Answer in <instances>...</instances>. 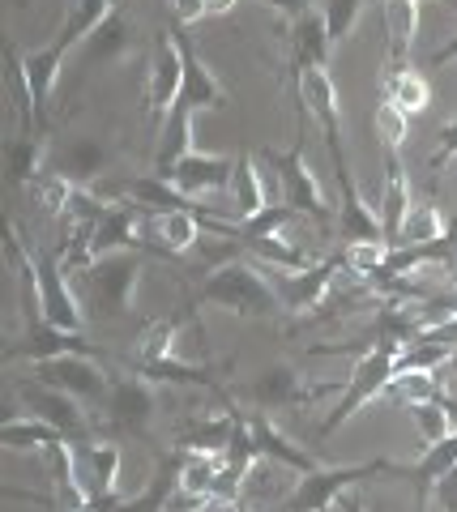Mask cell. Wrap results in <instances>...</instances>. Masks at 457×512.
<instances>
[{
	"mask_svg": "<svg viewBox=\"0 0 457 512\" xmlns=\"http://www.w3.org/2000/svg\"><path fill=\"white\" fill-rule=\"evenodd\" d=\"M393 376H398V367H393V355H389V350H376V355H368L364 363L355 367V380H351V389H346V402L338 406L334 419H329V427H338L342 419H351V410H355L359 402H368L376 389H385Z\"/></svg>",
	"mask_w": 457,
	"mask_h": 512,
	"instance_id": "1",
	"label": "cell"
},
{
	"mask_svg": "<svg viewBox=\"0 0 457 512\" xmlns=\"http://www.w3.org/2000/svg\"><path fill=\"white\" fill-rule=\"evenodd\" d=\"M184 56L171 43H159V56H154V77H150V111H167L171 103L184 94Z\"/></svg>",
	"mask_w": 457,
	"mask_h": 512,
	"instance_id": "2",
	"label": "cell"
},
{
	"mask_svg": "<svg viewBox=\"0 0 457 512\" xmlns=\"http://www.w3.org/2000/svg\"><path fill=\"white\" fill-rule=\"evenodd\" d=\"M231 180V167L218 163V158H197V154H184L176 163V184L184 192H201V188H218Z\"/></svg>",
	"mask_w": 457,
	"mask_h": 512,
	"instance_id": "3",
	"label": "cell"
},
{
	"mask_svg": "<svg viewBox=\"0 0 457 512\" xmlns=\"http://www.w3.org/2000/svg\"><path fill=\"white\" fill-rule=\"evenodd\" d=\"M43 312H47V320H52L56 329H73L77 325V312H73V299L65 295V286H60V278H56V269L52 265H43Z\"/></svg>",
	"mask_w": 457,
	"mask_h": 512,
	"instance_id": "4",
	"label": "cell"
},
{
	"mask_svg": "<svg viewBox=\"0 0 457 512\" xmlns=\"http://www.w3.org/2000/svg\"><path fill=\"white\" fill-rule=\"evenodd\" d=\"M227 184H231V197H235V214H240V218L261 214V184H257V171H252L248 158L231 167V180Z\"/></svg>",
	"mask_w": 457,
	"mask_h": 512,
	"instance_id": "5",
	"label": "cell"
},
{
	"mask_svg": "<svg viewBox=\"0 0 457 512\" xmlns=\"http://www.w3.org/2000/svg\"><path fill=\"white\" fill-rule=\"evenodd\" d=\"M385 22H389L393 52H406V47L415 43V30H419V9H415V0H389V5H385Z\"/></svg>",
	"mask_w": 457,
	"mask_h": 512,
	"instance_id": "6",
	"label": "cell"
},
{
	"mask_svg": "<svg viewBox=\"0 0 457 512\" xmlns=\"http://www.w3.org/2000/svg\"><path fill=\"white\" fill-rule=\"evenodd\" d=\"M304 99H308V107L317 111V116L334 128V107H338V99H334V82L321 73V64H308L304 69Z\"/></svg>",
	"mask_w": 457,
	"mask_h": 512,
	"instance_id": "7",
	"label": "cell"
},
{
	"mask_svg": "<svg viewBox=\"0 0 457 512\" xmlns=\"http://www.w3.org/2000/svg\"><path fill=\"white\" fill-rule=\"evenodd\" d=\"M428 82H423V73H415V69H402L398 77L389 82V99L398 103L406 116H415V111H423L428 107Z\"/></svg>",
	"mask_w": 457,
	"mask_h": 512,
	"instance_id": "8",
	"label": "cell"
},
{
	"mask_svg": "<svg viewBox=\"0 0 457 512\" xmlns=\"http://www.w3.org/2000/svg\"><path fill=\"white\" fill-rule=\"evenodd\" d=\"M389 389L398 393L402 402L423 406V402H432V397H436V376L428 372V367H402V372L389 380Z\"/></svg>",
	"mask_w": 457,
	"mask_h": 512,
	"instance_id": "9",
	"label": "cell"
},
{
	"mask_svg": "<svg viewBox=\"0 0 457 512\" xmlns=\"http://www.w3.org/2000/svg\"><path fill=\"white\" fill-rule=\"evenodd\" d=\"M445 235V222L432 205H423V210H411L406 222L398 227V244H436V239Z\"/></svg>",
	"mask_w": 457,
	"mask_h": 512,
	"instance_id": "10",
	"label": "cell"
},
{
	"mask_svg": "<svg viewBox=\"0 0 457 512\" xmlns=\"http://www.w3.org/2000/svg\"><path fill=\"white\" fill-rule=\"evenodd\" d=\"M351 478H359V470H346V474H325V478H312V483H304V491L295 495V512H317L329 495H334L338 487H346Z\"/></svg>",
	"mask_w": 457,
	"mask_h": 512,
	"instance_id": "11",
	"label": "cell"
},
{
	"mask_svg": "<svg viewBox=\"0 0 457 512\" xmlns=\"http://www.w3.org/2000/svg\"><path fill=\"white\" fill-rule=\"evenodd\" d=\"M381 210H385V227L398 235V227L406 222V214H411V201H406V175L402 167H389V184H385V201H381Z\"/></svg>",
	"mask_w": 457,
	"mask_h": 512,
	"instance_id": "12",
	"label": "cell"
},
{
	"mask_svg": "<svg viewBox=\"0 0 457 512\" xmlns=\"http://www.w3.org/2000/svg\"><path fill=\"white\" fill-rule=\"evenodd\" d=\"M218 457H206V453H197V457H188V466L180 470V487L188 495H210V487L218 483Z\"/></svg>",
	"mask_w": 457,
	"mask_h": 512,
	"instance_id": "13",
	"label": "cell"
},
{
	"mask_svg": "<svg viewBox=\"0 0 457 512\" xmlns=\"http://www.w3.org/2000/svg\"><path fill=\"white\" fill-rule=\"evenodd\" d=\"M159 235L167 239L171 248H188L197 239V218L193 214H184V210H167L159 218Z\"/></svg>",
	"mask_w": 457,
	"mask_h": 512,
	"instance_id": "14",
	"label": "cell"
},
{
	"mask_svg": "<svg viewBox=\"0 0 457 512\" xmlns=\"http://www.w3.org/2000/svg\"><path fill=\"white\" fill-rule=\"evenodd\" d=\"M43 376H52L60 389H77V393L94 389V372L82 363H43Z\"/></svg>",
	"mask_w": 457,
	"mask_h": 512,
	"instance_id": "15",
	"label": "cell"
},
{
	"mask_svg": "<svg viewBox=\"0 0 457 512\" xmlns=\"http://www.w3.org/2000/svg\"><path fill=\"white\" fill-rule=\"evenodd\" d=\"M385 261H389V244H385V239H355L351 265L359 269V274H376V269H385Z\"/></svg>",
	"mask_w": 457,
	"mask_h": 512,
	"instance_id": "16",
	"label": "cell"
},
{
	"mask_svg": "<svg viewBox=\"0 0 457 512\" xmlns=\"http://www.w3.org/2000/svg\"><path fill=\"white\" fill-rule=\"evenodd\" d=\"M457 470V436H445L440 444H432V453L423 457V478H440V474H449Z\"/></svg>",
	"mask_w": 457,
	"mask_h": 512,
	"instance_id": "17",
	"label": "cell"
},
{
	"mask_svg": "<svg viewBox=\"0 0 457 512\" xmlns=\"http://www.w3.org/2000/svg\"><path fill=\"white\" fill-rule=\"evenodd\" d=\"M406 120H411V116H406V111L398 107V103H381V107H376V128H381V137L389 141V146H398V141H406Z\"/></svg>",
	"mask_w": 457,
	"mask_h": 512,
	"instance_id": "18",
	"label": "cell"
},
{
	"mask_svg": "<svg viewBox=\"0 0 457 512\" xmlns=\"http://www.w3.org/2000/svg\"><path fill=\"white\" fill-rule=\"evenodd\" d=\"M0 440L9 448H22V444H56V431L52 427H39V423H9L0 431Z\"/></svg>",
	"mask_w": 457,
	"mask_h": 512,
	"instance_id": "19",
	"label": "cell"
},
{
	"mask_svg": "<svg viewBox=\"0 0 457 512\" xmlns=\"http://www.w3.org/2000/svg\"><path fill=\"white\" fill-rule=\"evenodd\" d=\"M90 470H94V487L112 491L116 487V470H120V453H116V448H94V453H90Z\"/></svg>",
	"mask_w": 457,
	"mask_h": 512,
	"instance_id": "20",
	"label": "cell"
},
{
	"mask_svg": "<svg viewBox=\"0 0 457 512\" xmlns=\"http://www.w3.org/2000/svg\"><path fill=\"white\" fill-rule=\"evenodd\" d=\"M415 423H419L423 436H428V444H440V440L449 436V423H445V414H440V406H436V402L415 406Z\"/></svg>",
	"mask_w": 457,
	"mask_h": 512,
	"instance_id": "21",
	"label": "cell"
},
{
	"mask_svg": "<svg viewBox=\"0 0 457 512\" xmlns=\"http://www.w3.org/2000/svg\"><path fill=\"white\" fill-rule=\"evenodd\" d=\"M291 192H295V205H308V210H317V188H312V175L304 167H291Z\"/></svg>",
	"mask_w": 457,
	"mask_h": 512,
	"instance_id": "22",
	"label": "cell"
},
{
	"mask_svg": "<svg viewBox=\"0 0 457 512\" xmlns=\"http://www.w3.org/2000/svg\"><path fill=\"white\" fill-rule=\"evenodd\" d=\"M171 13H176V22H184V26H193V22H201L206 18V0H171Z\"/></svg>",
	"mask_w": 457,
	"mask_h": 512,
	"instance_id": "23",
	"label": "cell"
},
{
	"mask_svg": "<svg viewBox=\"0 0 457 512\" xmlns=\"http://www.w3.org/2000/svg\"><path fill=\"white\" fill-rule=\"evenodd\" d=\"M428 342L432 346H457V316H449V325H436V329H428Z\"/></svg>",
	"mask_w": 457,
	"mask_h": 512,
	"instance_id": "24",
	"label": "cell"
},
{
	"mask_svg": "<svg viewBox=\"0 0 457 512\" xmlns=\"http://www.w3.org/2000/svg\"><path fill=\"white\" fill-rule=\"evenodd\" d=\"M235 5H240V0H206V9H210V13H231Z\"/></svg>",
	"mask_w": 457,
	"mask_h": 512,
	"instance_id": "25",
	"label": "cell"
},
{
	"mask_svg": "<svg viewBox=\"0 0 457 512\" xmlns=\"http://www.w3.org/2000/svg\"><path fill=\"white\" fill-rule=\"evenodd\" d=\"M274 5H278V9H304L308 0H274Z\"/></svg>",
	"mask_w": 457,
	"mask_h": 512,
	"instance_id": "26",
	"label": "cell"
},
{
	"mask_svg": "<svg viewBox=\"0 0 457 512\" xmlns=\"http://www.w3.org/2000/svg\"><path fill=\"white\" fill-rule=\"evenodd\" d=\"M449 316H457V291H453V299H449Z\"/></svg>",
	"mask_w": 457,
	"mask_h": 512,
	"instance_id": "27",
	"label": "cell"
}]
</instances>
